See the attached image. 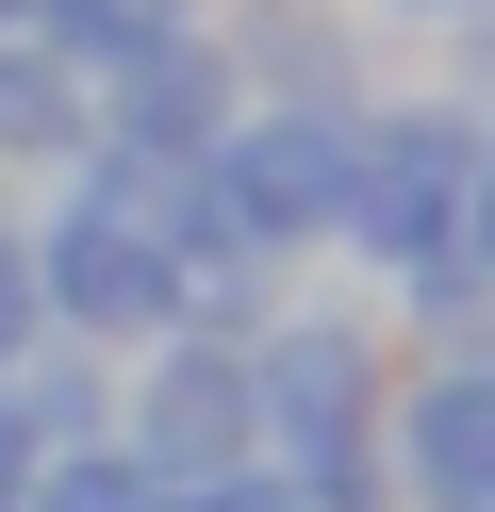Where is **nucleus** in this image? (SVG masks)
Masks as SVG:
<instances>
[{
    "instance_id": "f03ea898",
    "label": "nucleus",
    "mask_w": 495,
    "mask_h": 512,
    "mask_svg": "<svg viewBox=\"0 0 495 512\" xmlns=\"http://www.w3.org/2000/svg\"><path fill=\"white\" fill-rule=\"evenodd\" d=\"M462 199H479V116L446 83H380L347 116V182H330V265L347 281H413V265H462Z\"/></svg>"
},
{
    "instance_id": "39448f33",
    "label": "nucleus",
    "mask_w": 495,
    "mask_h": 512,
    "mask_svg": "<svg viewBox=\"0 0 495 512\" xmlns=\"http://www.w3.org/2000/svg\"><path fill=\"white\" fill-rule=\"evenodd\" d=\"M231 100H248V83H231V34H215V17H182V34L83 67V116H99L116 166H198V149L231 133Z\"/></svg>"
},
{
    "instance_id": "f257e3e1",
    "label": "nucleus",
    "mask_w": 495,
    "mask_h": 512,
    "mask_svg": "<svg viewBox=\"0 0 495 512\" xmlns=\"http://www.w3.org/2000/svg\"><path fill=\"white\" fill-rule=\"evenodd\" d=\"M17 232H33V314H50L66 347L116 364V347L182 331V166H116V149H83Z\"/></svg>"
},
{
    "instance_id": "6e6552de",
    "label": "nucleus",
    "mask_w": 495,
    "mask_h": 512,
    "mask_svg": "<svg viewBox=\"0 0 495 512\" xmlns=\"http://www.w3.org/2000/svg\"><path fill=\"white\" fill-rule=\"evenodd\" d=\"M182 17H215V0H33L17 34H50L66 67H99V50H149V34H182Z\"/></svg>"
},
{
    "instance_id": "f8f14e48",
    "label": "nucleus",
    "mask_w": 495,
    "mask_h": 512,
    "mask_svg": "<svg viewBox=\"0 0 495 512\" xmlns=\"http://www.w3.org/2000/svg\"><path fill=\"white\" fill-rule=\"evenodd\" d=\"M17 479H33V430H17V413H0V512H17Z\"/></svg>"
},
{
    "instance_id": "423d86ee",
    "label": "nucleus",
    "mask_w": 495,
    "mask_h": 512,
    "mask_svg": "<svg viewBox=\"0 0 495 512\" xmlns=\"http://www.w3.org/2000/svg\"><path fill=\"white\" fill-rule=\"evenodd\" d=\"M99 149V116H83V67H66L50 34H0V182H66Z\"/></svg>"
},
{
    "instance_id": "0eeeda50",
    "label": "nucleus",
    "mask_w": 495,
    "mask_h": 512,
    "mask_svg": "<svg viewBox=\"0 0 495 512\" xmlns=\"http://www.w3.org/2000/svg\"><path fill=\"white\" fill-rule=\"evenodd\" d=\"M17 512H165V479L132 463L116 430H83V446H33V479H17Z\"/></svg>"
},
{
    "instance_id": "9d476101",
    "label": "nucleus",
    "mask_w": 495,
    "mask_h": 512,
    "mask_svg": "<svg viewBox=\"0 0 495 512\" xmlns=\"http://www.w3.org/2000/svg\"><path fill=\"white\" fill-rule=\"evenodd\" d=\"M462 265L495 281V133H479V199H462Z\"/></svg>"
},
{
    "instance_id": "1a4fd4ad",
    "label": "nucleus",
    "mask_w": 495,
    "mask_h": 512,
    "mask_svg": "<svg viewBox=\"0 0 495 512\" xmlns=\"http://www.w3.org/2000/svg\"><path fill=\"white\" fill-rule=\"evenodd\" d=\"M33 331H50V314H33V232H17V215H0V364H17Z\"/></svg>"
},
{
    "instance_id": "7ed1b4c3",
    "label": "nucleus",
    "mask_w": 495,
    "mask_h": 512,
    "mask_svg": "<svg viewBox=\"0 0 495 512\" xmlns=\"http://www.w3.org/2000/svg\"><path fill=\"white\" fill-rule=\"evenodd\" d=\"M116 446L165 479V496H198V479H248V331H149L116 347Z\"/></svg>"
},
{
    "instance_id": "20e7f679",
    "label": "nucleus",
    "mask_w": 495,
    "mask_h": 512,
    "mask_svg": "<svg viewBox=\"0 0 495 512\" xmlns=\"http://www.w3.org/2000/svg\"><path fill=\"white\" fill-rule=\"evenodd\" d=\"M380 479H396V512H495V331L396 347V380H380Z\"/></svg>"
},
{
    "instance_id": "9b49d317",
    "label": "nucleus",
    "mask_w": 495,
    "mask_h": 512,
    "mask_svg": "<svg viewBox=\"0 0 495 512\" xmlns=\"http://www.w3.org/2000/svg\"><path fill=\"white\" fill-rule=\"evenodd\" d=\"M363 17H396V34H446V17H495V0H363Z\"/></svg>"
}]
</instances>
